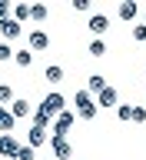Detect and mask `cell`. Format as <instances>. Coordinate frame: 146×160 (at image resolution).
I'll use <instances>...</instances> for the list:
<instances>
[{"label": "cell", "mask_w": 146, "mask_h": 160, "mask_svg": "<svg viewBox=\"0 0 146 160\" xmlns=\"http://www.w3.org/2000/svg\"><path fill=\"white\" fill-rule=\"evenodd\" d=\"M37 110H40V113H43L47 120H53V117L60 113V110H67V97H63L60 90H50V93L43 97V103H40Z\"/></svg>", "instance_id": "obj_1"}, {"label": "cell", "mask_w": 146, "mask_h": 160, "mask_svg": "<svg viewBox=\"0 0 146 160\" xmlns=\"http://www.w3.org/2000/svg\"><path fill=\"white\" fill-rule=\"evenodd\" d=\"M47 133H50V130H43V127H30V133H27V147H33V150L43 147V143L50 140Z\"/></svg>", "instance_id": "obj_12"}, {"label": "cell", "mask_w": 146, "mask_h": 160, "mask_svg": "<svg viewBox=\"0 0 146 160\" xmlns=\"http://www.w3.org/2000/svg\"><path fill=\"white\" fill-rule=\"evenodd\" d=\"M10 100H13V87L10 83H0V107H10Z\"/></svg>", "instance_id": "obj_19"}, {"label": "cell", "mask_w": 146, "mask_h": 160, "mask_svg": "<svg viewBox=\"0 0 146 160\" xmlns=\"http://www.w3.org/2000/svg\"><path fill=\"white\" fill-rule=\"evenodd\" d=\"M17 150H20V143H17L13 133H0V157L13 160V157H17Z\"/></svg>", "instance_id": "obj_7"}, {"label": "cell", "mask_w": 146, "mask_h": 160, "mask_svg": "<svg viewBox=\"0 0 146 160\" xmlns=\"http://www.w3.org/2000/svg\"><path fill=\"white\" fill-rule=\"evenodd\" d=\"M13 160H37V150L27 147V143H20V150H17V157H13Z\"/></svg>", "instance_id": "obj_21"}, {"label": "cell", "mask_w": 146, "mask_h": 160, "mask_svg": "<svg viewBox=\"0 0 146 160\" xmlns=\"http://www.w3.org/2000/svg\"><path fill=\"white\" fill-rule=\"evenodd\" d=\"M87 30H90L97 40H103V33L110 30V17H106V13H93V17H90V23H87Z\"/></svg>", "instance_id": "obj_6"}, {"label": "cell", "mask_w": 146, "mask_h": 160, "mask_svg": "<svg viewBox=\"0 0 146 160\" xmlns=\"http://www.w3.org/2000/svg\"><path fill=\"white\" fill-rule=\"evenodd\" d=\"M143 27H146V10H143Z\"/></svg>", "instance_id": "obj_28"}, {"label": "cell", "mask_w": 146, "mask_h": 160, "mask_svg": "<svg viewBox=\"0 0 146 160\" xmlns=\"http://www.w3.org/2000/svg\"><path fill=\"white\" fill-rule=\"evenodd\" d=\"M130 120H133V123H146V107H133Z\"/></svg>", "instance_id": "obj_23"}, {"label": "cell", "mask_w": 146, "mask_h": 160, "mask_svg": "<svg viewBox=\"0 0 146 160\" xmlns=\"http://www.w3.org/2000/svg\"><path fill=\"white\" fill-rule=\"evenodd\" d=\"M43 77H47L50 83H60V80H63V67H60V63H50V67L43 70Z\"/></svg>", "instance_id": "obj_16"}, {"label": "cell", "mask_w": 146, "mask_h": 160, "mask_svg": "<svg viewBox=\"0 0 146 160\" xmlns=\"http://www.w3.org/2000/svg\"><path fill=\"white\" fill-rule=\"evenodd\" d=\"M50 47V37H47V30H30V37H27V50L33 53V50H47Z\"/></svg>", "instance_id": "obj_8"}, {"label": "cell", "mask_w": 146, "mask_h": 160, "mask_svg": "<svg viewBox=\"0 0 146 160\" xmlns=\"http://www.w3.org/2000/svg\"><path fill=\"white\" fill-rule=\"evenodd\" d=\"M73 103H77V117H80V120H93V117H97V110H100V107H97V100L90 97L87 90H77Z\"/></svg>", "instance_id": "obj_2"}, {"label": "cell", "mask_w": 146, "mask_h": 160, "mask_svg": "<svg viewBox=\"0 0 146 160\" xmlns=\"http://www.w3.org/2000/svg\"><path fill=\"white\" fill-rule=\"evenodd\" d=\"M13 63H17V67H23V70H27L30 63H33V53H30V50H13Z\"/></svg>", "instance_id": "obj_15"}, {"label": "cell", "mask_w": 146, "mask_h": 160, "mask_svg": "<svg viewBox=\"0 0 146 160\" xmlns=\"http://www.w3.org/2000/svg\"><path fill=\"white\" fill-rule=\"evenodd\" d=\"M143 100H146V97H143Z\"/></svg>", "instance_id": "obj_29"}, {"label": "cell", "mask_w": 146, "mask_h": 160, "mask_svg": "<svg viewBox=\"0 0 146 160\" xmlns=\"http://www.w3.org/2000/svg\"><path fill=\"white\" fill-rule=\"evenodd\" d=\"M90 57H106V40H90Z\"/></svg>", "instance_id": "obj_18"}, {"label": "cell", "mask_w": 146, "mask_h": 160, "mask_svg": "<svg viewBox=\"0 0 146 160\" xmlns=\"http://www.w3.org/2000/svg\"><path fill=\"white\" fill-rule=\"evenodd\" d=\"M130 113H133V103H116V117L123 123H130Z\"/></svg>", "instance_id": "obj_22"}, {"label": "cell", "mask_w": 146, "mask_h": 160, "mask_svg": "<svg viewBox=\"0 0 146 160\" xmlns=\"http://www.w3.org/2000/svg\"><path fill=\"white\" fill-rule=\"evenodd\" d=\"M133 40H136V43H146V27H143V23L133 27Z\"/></svg>", "instance_id": "obj_25"}, {"label": "cell", "mask_w": 146, "mask_h": 160, "mask_svg": "<svg viewBox=\"0 0 146 160\" xmlns=\"http://www.w3.org/2000/svg\"><path fill=\"white\" fill-rule=\"evenodd\" d=\"M10 17L17 20V23H23V20H30V3H17V7H10Z\"/></svg>", "instance_id": "obj_14"}, {"label": "cell", "mask_w": 146, "mask_h": 160, "mask_svg": "<svg viewBox=\"0 0 146 160\" xmlns=\"http://www.w3.org/2000/svg\"><path fill=\"white\" fill-rule=\"evenodd\" d=\"M0 33H3V43H7V40H17L20 33H23V23H17L13 17H7L3 23H0Z\"/></svg>", "instance_id": "obj_10"}, {"label": "cell", "mask_w": 146, "mask_h": 160, "mask_svg": "<svg viewBox=\"0 0 146 160\" xmlns=\"http://www.w3.org/2000/svg\"><path fill=\"white\" fill-rule=\"evenodd\" d=\"M116 103H120L116 87H110V83H106V87H103V90L97 93V107H116Z\"/></svg>", "instance_id": "obj_11"}, {"label": "cell", "mask_w": 146, "mask_h": 160, "mask_svg": "<svg viewBox=\"0 0 146 160\" xmlns=\"http://www.w3.org/2000/svg\"><path fill=\"white\" fill-rule=\"evenodd\" d=\"M73 120H77V117H73L70 110H60L57 117L50 120V123H53V137H67V133H70V127H73Z\"/></svg>", "instance_id": "obj_3"}, {"label": "cell", "mask_w": 146, "mask_h": 160, "mask_svg": "<svg viewBox=\"0 0 146 160\" xmlns=\"http://www.w3.org/2000/svg\"><path fill=\"white\" fill-rule=\"evenodd\" d=\"M70 7L77 10V13H87V10H90V0H73V3H70Z\"/></svg>", "instance_id": "obj_26"}, {"label": "cell", "mask_w": 146, "mask_h": 160, "mask_svg": "<svg viewBox=\"0 0 146 160\" xmlns=\"http://www.w3.org/2000/svg\"><path fill=\"white\" fill-rule=\"evenodd\" d=\"M47 13H50V10L43 7V3H33V7H30V20H37V23H40V20H47Z\"/></svg>", "instance_id": "obj_20"}, {"label": "cell", "mask_w": 146, "mask_h": 160, "mask_svg": "<svg viewBox=\"0 0 146 160\" xmlns=\"http://www.w3.org/2000/svg\"><path fill=\"white\" fill-rule=\"evenodd\" d=\"M7 17H10V3H7V0H0V23H3Z\"/></svg>", "instance_id": "obj_27"}, {"label": "cell", "mask_w": 146, "mask_h": 160, "mask_svg": "<svg viewBox=\"0 0 146 160\" xmlns=\"http://www.w3.org/2000/svg\"><path fill=\"white\" fill-rule=\"evenodd\" d=\"M116 13H120V20H123V23H133V20L139 17V3H136V0H123Z\"/></svg>", "instance_id": "obj_9"}, {"label": "cell", "mask_w": 146, "mask_h": 160, "mask_svg": "<svg viewBox=\"0 0 146 160\" xmlns=\"http://www.w3.org/2000/svg\"><path fill=\"white\" fill-rule=\"evenodd\" d=\"M3 60H13V47L0 40V63H3Z\"/></svg>", "instance_id": "obj_24"}, {"label": "cell", "mask_w": 146, "mask_h": 160, "mask_svg": "<svg viewBox=\"0 0 146 160\" xmlns=\"http://www.w3.org/2000/svg\"><path fill=\"white\" fill-rule=\"evenodd\" d=\"M13 123H17V120L10 117V110L0 107V130H3V133H10V130H13Z\"/></svg>", "instance_id": "obj_17"}, {"label": "cell", "mask_w": 146, "mask_h": 160, "mask_svg": "<svg viewBox=\"0 0 146 160\" xmlns=\"http://www.w3.org/2000/svg\"><path fill=\"white\" fill-rule=\"evenodd\" d=\"M103 87H106V77H103V73H93V77L87 80V93H90V97H93V93H100Z\"/></svg>", "instance_id": "obj_13"}, {"label": "cell", "mask_w": 146, "mask_h": 160, "mask_svg": "<svg viewBox=\"0 0 146 160\" xmlns=\"http://www.w3.org/2000/svg\"><path fill=\"white\" fill-rule=\"evenodd\" d=\"M47 143H50V150H53V157H57V160H70V157H73V147H70L67 137H50Z\"/></svg>", "instance_id": "obj_5"}, {"label": "cell", "mask_w": 146, "mask_h": 160, "mask_svg": "<svg viewBox=\"0 0 146 160\" xmlns=\"http://www.w3.org/2000/svg\"><path fill=\"white\" fill-rule=\"evenodd\" d=\"M7 110H10V117H13V120H27L30 113H33V107H30V100H27V97H13Z\"/></svg>", "instance_id": "obj_4"}]
</instances>
